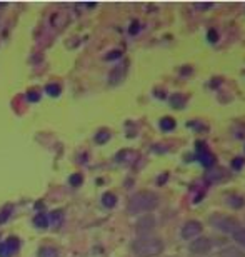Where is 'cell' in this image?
Instances as JSON below:
<instances>
[{
	"mask_svg": "<svg viewBox=\"0 0 245 257\" xmlns=\"http://www.w3.org/2000/svg\"><path fill=\"white\" fill-rule=\"evenodd\" d=\"M160 127H162V131H172V128L175 127V120H173L172 117H163L160 120Z\"/></svg>",
	"mask_w": 245,
	"mask_h": 257,
	"instance_id": "7c38bea8",
	"label": "cell"
},
{
	"mask_svg": "<svg viewBox=\"0 0 245 257\" xmlns=\"http://www.w3.org/2000/svg\"><path fill=\"white\" fill-rule=\"evenodd\" d=\"M228 205H232V207H242L243 199L237 197V195H230V197H228Z\"/></svg>",
	"mask_w": 245,
	"mask_h": 257,
	"instance_id": "5bb4252c",
	"label": "cell"
},
{
	"mask_svg": "<svg viewBox=\"0 0 245 257\" xmlns=\"http://www.w3.org/2000/svg\"><path fill=\"white\" fill-rule=\"evenodd\" d=\"M220 257H245L243 250H240L238 247H235V245H230V247H225L220 250V254H218Z\"/></svg>",
	"mask_w": 245,
	"mask_h": 257,
	"instance_id": "9c48e42d",
	"label": "cell"
},
{
	"mask_svg": "<svg viewBox=\"0 0 245 257\" xmlns=\"http://www.w3.org/2000/svg\"><path fill=\"white\" fill-rule=\"evenodd\" d=\"M210 224L217 230H220V232H228V234H233L238 227H240V222H238L235 217H230V215H220V214L212 215Z\"/></svg>",
	"mask_w": 245,
	"mask_h": 257,
	"instance_id": "3957f363",
	"label": "cell"
},
{
	"mask_svg": "<svg viewBox=\"0 0 245 257\" xmlns=\"http://www.w3.org/2000/svg\"><path fill=\"white\" fill-rule=\"evenodd\" d=\"M39 257H59V252H57V249H54V247H42L39 250Z\"/></svg>",
	"mask_w": 245,
	"mask_h": 257,
	"instance_id": "30bf717a",
	"label": "cell"
},
{
	"mask_svg": "<svg viewBox=\"0 0 245 257\" xmlns=\"http://www.w3.org/2000/svg\"><path fill=\"white\" fill-rule=\"evenodd\" d=\"M212 249V242L208 237H197L193 239L190 245H188V250L195 255H202V254H207L208 250Z\"/></svg>",
	"mask_w": 245,
	"mask_h": 257,
	"instance_id": "5b68a950",
	"label": "cell"
},
{
	"mask_svg": "<svg viewBox=\"0 0 245 257\" xmlns=\"http://www.w3.org/2000/svg\"><path fill=\"white\" fill-rule=\"evenodd\" d=\"M155 227V219L152 215H142V219L137 220V232L140 235H149V232Z\"/></svg>",
	"mask_w": 245,
	"mask_h": 257,
	"instance_id": "8992f818",
	"label": "cell"
},
{
	"mask_svg": "<svg viewBox=\"0 0 245 257\" xmlns=\"http://www.w3.org/2000/svg\"><path fill=\"white\" fill-rule=\"evenodd\" d=\"M207 37L210 39L212 42H215V40H217V34H215V30H210V34H208Z\"/></svg>",
	"mask_w": 245,
	"mask_h": 257,
	"instance_id": "e0dca14e",
	"label": "cell"
},
{
	"mask_svg": "<svg viewBox=\"0 0 245 257\" xmlns=\"http://www.w3.org/2000/svg\"><path fill=\"white\" fill-rule=\"evenodd\" d=\"M202 230H203V227L198 220H188V222L183 224L180 235H182V239H185V240H193L200 235Z\"/></svg>",
	"mask_w": 245,
	"mask_h": 257,
	"instance_id": "277c9868",
	"label": "cell"
},
{
	"mask_svg": "<svg viewBox=\"0 0 245 257\" xmlns=\"http://www.w3.org/2000/svg\"><path fill=\"white\" fill-rule=\"evenodd\" d=\"M197 159L202 162V166H205V167H212L213 162H215V157H213L205 147L197 149Z\"/></svg>",
	"mask_w": 245,
	"mask_h": 257,
	"instance_id": "ba28073f",
	"label": "cell"
},
{
	"mask_svg": "<svg viewBox=\"0 0 245 257\" xmlns=\"http://www.w3.org/2000/svg\"><path fill=\"white\" fill-rule=\"evenodd\" d=\"M17 247H19V240L17 239H15V237L7 239V242H4L2 245H0V257H10Z\"/></svg>",
	"mask_w": 245,
	"mask_h": 257,
	"instance_id": "52a82bcc",
	"label": "cell"
},
{
	"mask_svg": "<svg viewBox=\"0 0 245 257\" xmlns=\"http://www.w3.org/2000/svg\"><path fill=\"white\" fill-rule=\"evenodd\" d=\"M102 202H104L105 207H114L117 202V197L112 192H107V194H104V197H102Z\"/></svg>",
	"mask_w": 245,
	"mask_h": 257,
	"instance_id": "8fae6325",
	"label": "cell"
},
{
	"mask_svg": "<svg viewBox=\"0 0 245 257\" xmlns=\"http://www.w3.org/2000/svg\"><path fill=\"white\" fill-rule=\"evenodd\" d=\"M232 237L235 239L238 244L245 245V227H242V225H240V227H238V229L235 230V232L232 234Z\"/></svg>",
	"mask_w": 245,
	"mask_h": 257,
	"instance_id": "4fadbf2b",
	"label": "cell"
},
{
	"mask_svg": "<svg viewBox=\"0 0 245 257\" xmlns=\"http://www.w3.org/2000/svg\"><path fill=\"white\" fill-rule=\"evenodd\" d=\"M72 184H75V186H77L79 182H82V177H79V176H75V177H72V181H70Z\"/></svg>",
	"mask_w": 245,
	"mask_h": 257,
	"instance_id": "ac0fdd59",
	"label": "cell"
},
{
	"mask_svg": "<svg viewBox=\"0 0 245 257\" xmlns=\"http://www.w3.org/2000/svg\"><path fill=\"white\" fill-rule=\"evenodd\" d=\"M157 205H159V195L152 191H140L135 192L132 197L129 199V204H127V210L130 214H145L154 210Z\"/></svg>",
	"mask_w": 245,
	"mask_h": 257,
	"instance_id": "6da1fadb",
	"label": "cell"
},
{
	"mask_svg": "<svg viewBox=\"0 0 245 257\" xmlns=\"http://www.w3.org/2000/svg\"><path fill=\"white\" fill-rule=\"evenodd\" d=\"M47 92L52 95H59L60 94V87L59 85H47Z\"/></svg>",
	"mask_w": 245,
	"mask_h": 257,
	"instance_id": "2e32d148",
	"label": "cell"
},
{
	"mask_svg": "<svg viewBox=\"0 0 245 257\" xmlns=\"http://www.w3.org/2000/svg\"><path fill=\"white\" fill-rule=\"evenodd\" d=\"M132 250L137 257H155L162 254L163 240L155 235H139L132 244Z\"/></svg>",
	"mask_w": 245,
	"mask_h": 257,
	"instance_id": "7a4b0ae2",
	"label": "cell"
},
{
	"mask_svg": "<svg viewBox=\"0 0 245 257\" xmlns=\"http://www.w3.org/2000/svg\"><path fill=\"white\" fill-rule=\"evenodd\" d=\"M35 225H39V227L45 229V227L49 225L47 217H45V215H37V217H35Z\"/></svg>",
	"mask_w": 245,
	"mask_h": 257,
	"instance_id": "9a60e30c",
	"label": "cell"
}]
</instances>
